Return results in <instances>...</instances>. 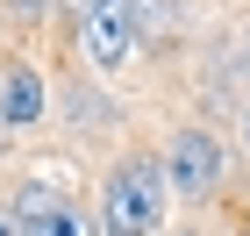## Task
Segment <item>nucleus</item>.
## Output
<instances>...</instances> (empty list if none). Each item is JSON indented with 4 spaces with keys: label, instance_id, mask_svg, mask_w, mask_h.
Masks as SVG:
<instances>
[{
    "label": "nucleus",
    "instance_id": "0eeeda50",
    "mask_svg": "<svg viewBox=\"0 0 250 236\" xmlns=\"http://www.w3.org/2000/svg\"><path fill=\"white\" fill-rule=\"evenodd\" d=\"M243 143H250V107H243Z\"/></svg>",
    "mask_w": 250,
    "mask_h": 236
},
{
    "label": "nucleus",
    "instance_id": "f03ea898",
    "mask_svg": "<svg viewBox=\"0 0 250 236\" xmlns=\"http://www.w3.org/2000/svg\"><path fill=\"white\" fill-rule=\"evenodd\" d=\"M222 172H229V150H222L214 129H179L172 136V150H165V186H172V200H208L214 186H222Z\"/></svg>",
    "mask_w": 250,
    "mask_h": 236
},
{
    "label": "nucleus",
    "instance_id": "6e6552de",
    "mask_svg": "<svg viewBox=\"0 0 250 236\" xmlns=\"http://www.w3.org/2000/svg\"><path fill=\"white\" fill-rule=\"evenodd\" d=\"M15 7H43V0H15Z\"/></svg>",
    "mask_w": 250,
    "mask_h": 236
},
{
    "label": "nucleus",
    "instance_id": "423d86ee",
    "mask_svg": "<svg viewBox=\"0 0 250 236\" xmlns=\"http://www.w3.org/2000/svg\"><path fill=\"white\" fill-rule=\"evenodd\" d=\"M0 236H21V222H15V200H0Z\"/></svg>",
    "mask_w": 250,
    "mask_h": 236
},
{
    "label": "nucleus",
    "instance_id": "f8f14e48",
    "mask_svg": "<svg viewBox=\"0 0 250 236\" xmlns=\"http://www.w3.org/2000/svg\"><path fill=\"white\" fill-rule=\"evenodd\" d=\"M179 236H193V229H179Z\"/></svg>",
    "mask_w": 250,
    "mask_h": 236
},
{
    "label": "nucleus",
    "instance_id": "39448f33",
    "mask_svg": "<svg viewBox=\"0 0 250 236\" xmlns=\"http://www.w3.org/2000/svg\"><path fill=\"white\" fill-rule=\"evenodd\" d=\"M0 122L7 129H36L43 122V72L36 64H7L0 72Z\"/></svg>",
    "mask_w": 250,
    "mask_h": 236
},
{
    "label": "nucleus",
    "instance_id": "7ed1b4c3",
    "mask_svg": "<svg viewBox=\"0 0 250 236\" xmlns=\"http://www.w3.org/2000/svg\"><path fill=\"white\" fill-rule=\"evenodd\" d=\"M79 43L100 72H122V58L136 50V0H86L79 7Z\"/></svg>",
    "mask_w": 250,
    "mask_h": 236
},
{
    "label": "nucleus",
    "instance_id": "f257e3e1",
    "mask_svg": "<svg viewBox=\"0 0 250 236\" xmlns=\"http://www.w3.org/2000/svg\"><path fill=\"white\" fill-rule=\"evenodd\" d=\"M165 200H172L165 165H157V157H143V150L122 157L115 172L100 179V236H157Z\"/></svg>",
    "mask_w": 250,
    "mask_h": 236
},
{
    "label": "nucleus",
    "instance_id": "9d476101",
    "mask_svg": "<svg viewBox=\"0 0 250 236\" xmlns=\"http://www.w3.org/2000/svg\"><path fill=\"white\" fill-rule=\"evenodd\" d=\"M0 136H7V122H0Z\"/></svg>",
    "mask_w": 250,
    "mask_h": 236
},
{
    "label": "nucleus",
    "instance_id": "20e7f679",
    "mask_svg": "<svg viewBox=\"0 0 250 236\" xmlns=\"http://www.w3.org/2000/svg\"><path fill=\"white\" fill-rule=\"evenodd\" d=\"M15 222H21V236H100V222L86 215L72 193L43 186V179H29L15 193Z\"/></svg>",
    "mask_w": 250,
    "mask_h": 236
},
{
    "label": "nucleus",
    "instance_id": "9b49d317",
    "mask_svg": "<svg viewBox=\"0 0 250 236\" xmlns=\"http://www.w3.org/2000/svg\"><path fill=\"white\" fill-rule=\"evenodd\" d=\"M72 7H86V0H72Z\"/></svg>",
    "mask_w": 250,
    "mask_h": 236
},
{
    "label": "nucleus",
    "instance_id": "1a4fd4ad",
    "mask_svg": "<svg viewBox=\"0 0 250 236\" xmlns=\"http://www.w3.org/2000/svg\"><path fill=\"white\" fill-rule=\"evenodd\" d=\"M243 58H250V36H243Z\"/></svg>",
    "mask_w": 250,
    "mask_h": 236
}]
</instances>
